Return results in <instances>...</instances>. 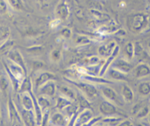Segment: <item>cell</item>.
Instances as JSON below:
<instances>
[{"label": "cell", "mask_w": 150, "mask_h": 126, "mask_svg": "<svg viewBox=\"0 0 150 126\" xmlns=\"http://www.w3.org/2000/svg\"><path fill=\"white\" fill-rule=\"evenodd\" d=\"M148 24V18L144 14H136L130 17L128 21V27L134 32H140Z\"/></svg>", "instance_id": "6da1fadb"}, {"label": "cell", "mask_w": 150, "mask_h": 126, "mask_svg": "<svg viewBox=\"0 0 150 126\" xmlns=\"http://www.w3.org/2000/svg\"><path fill=\"white\" fill-rule=\"evenodd\" d=\"M67 81L70 82V83L73 84L74 85H76L78 88L81 89V91H83L88 97L91 98H94L98 95V90H97L96 88L92 84H86L83 83V82H77V81H73L69 80V79H66Z\"/></svg>", "instance_id": "7a4b0ae2"}, {"label": "cell", "mask_w": 150, "mask_h": 126, "mask_svg": "<svg viewBox=\"0 0 150 126\" xmlns=\"http://www.w3.org/2000/svg\"><path fill=\"white\" fill-rule=\"evenodd\" d=\"M7 57H8L9 59L11 62H13L15 64H18V66H20L26 74V63H25L24 59L23 58V56L21 54L20 51L18 49H11L8 53H7Z\"/></svg>", "instance_id": "3957f363"}, {"label": "cell", "mask_w": 150, "mask_h": 126, "mask_svg": "<svg viewBox=\"0 0 150 126\" xmlns=\"http://www.w3.org/2000/svg\"><path fill=\"white\" fill-rule=\"evenodd\" d=\"M114 68L123 73H127L132 70L133 66L127 60L120 59H117L116 60V62H114Z\"/></svg>", "instance_id": "277c9868"}, {"label": "cell", "mask_w": 150, "mask_h": 126, "mask_svg": "<svg viewBox=\"0 0 150 126\" xmlns=\"http://www.w3.org/2000/svg\"><path fill=\"white\" fill-rule=\"evenodd\" d=\"M119 52H120V47H119L118 45H116L115 48L113 50L112 53L111 54V55H109V57H108V59H107V61H105V64H104L103 65V67H101V70L99 73L100 76H102L105 74V72L108 70V67L112 64L113 61H114V60L115 59L116 57H117V55L119 54Z\"/></svg>", "instance_id": "5b68a950"}, {"label": "cell", "mask_w": 150, "mask_h": 126, "mask_svg": "<svg viewBox=\"0 0 150 126\" xmlns=\"http://www.w3.org/2000/svg\"><path fill=\"white\" fill-rule=\"evenodd\" d=\"M55 79L56 76L53 73H49V72H43L41 74H40L39 76L35 80V86L37 88L40 87L45 83L49 81L54 80Z\"/></svg>", "instance_id": "8992f818"}, {"label": "cell", "mask_w": 150, "mask_h": 126, "mask_svg": "<svg viewBox=\"0 0 150 126\" xmlns=\"http://www.w3.org/2000/svg\"><path fill=\"white\" fill-rule=\"evenodd\" d=\"M100 111L105 115H113L117 113V108L108 101H103L100 105Z\"/></svg>", "instance_id": "52a82bcc"}, {"label": "cell", "mask_w": 150, "mask_h": 126, "mask_svg": "<svg viewBox=\"0 0 150 126\" xmlns=\"http://www.w3.org/2000/svg\"><path fill=\"white\" fill-rule=\"evenodd\" d=\"M150 73V69L148 64L142 62L138 64L134 69V75L136 78H143L148 76Z\"/></svg>", "instance_id": "ba28073f"}, {"label": "cell", "mask_w": 150, "mask_h": 126, "mask_svg": "<svg viewBox=\"0 0 150 126\" xmlns=\"http://www.w3.org/2000/svg\"><path fill=\"white\" fill-rule=\"evenodd\" d=\"M40 87V92L42 95L52 96V95H54V93H55V84H54L51 81H49L45 83L44 84H42Z\"/></svg>", "instance_id": "9c48e42d"}, {"label": "cell", "mask_w": 150, "mask_h": 126, "mask_svg": "<svg viewBox=\"0 0 150 126\" xmlns=\"http://www.w3.org/2000/svg\"><path fill=\"white\" fill-rule=\"evenodd\" d=\"M57 14L59 19L65 20L69 16V8L65 2L60 3L57 8Z\"/></svg>", "instance_id": "30bf717a"}, {"label": "cell", "mask_w": 150, "mask_h": 126, "mask_svg": "<svg viewBox=\"0 0 150 126\" xmlns=\"http://www.w3.org/2000/svg\"><path fill=\"white\" fill-rule=\"evenodd\" d=\"M116 42H111L106 45H101L98 49V53L101 56H109L112 53L113 50L115 48Z\"/></svg>", "instance_id": "8fae6325"}, {"label": "cell", "mask_w": 150, "mask_h": 126, "mask_svg": "<svg viewBox=\"0 0 150 126\" xmlns=\"http://www.w3.org/2000/svg\"><path fill=\"white\" fill-rule=\"evenodd\" d=\"M22 117L26 126H35V121L34 120L33 114L30 110H23L22 112Z\"/></svg>", "instance_id": "7c38bea8"}, {"label": "cell", "mask_w": 150, "mask_h": 126, "mask_svg": "<svg viewBox=\"0 0 150 126\" xmlns=\"http://www.w3.org/2000/svg\"><path fill=\"white\" fill-rule=\"evenodd\" d=\"M92 116V113L89 110H86V111H83L81 114L80 115V117L79 118L76 119V120L75 122V124L76 126H80L81 125H83L84 123H86V122L89 121L91 119Z\"/></svg>", "instance_id": "4fadbf2b"}, {"label": "cell", "mask_w": 150, "mask_h": 126, "mask_svg": "<svg viewBox=\"0 0 150 126\" xmlns=\"http://www.w3.org/2000/svg\"><path fill=\"white\" fill-rule=\"evenodd\" d=\"M102 92L103 93V95L108 99L111 100V101H116V102H118V96H117V93H116V92L113 89L108 87V86H103L102 88Z\"/></svg>", "instance_id": "5bb4252c"}, {"label": "cell", "mask_w": 150, "mask_h": 126, "mask_svg": "<svg viewBox=\"0 0 150 126\" xmlns=\"http://www.w3.org/2000/svg\"><path fill=\"white\" fill-rule=\"evenodd\" d=\"M110 76L112 79H117V80H122V81H128L127 76H125V73H123L116 69L113 68L110 70L109 73Z\"/></svg>", "instance_id": "9a60e30c"}, {"label": "cell", "mask_w": 150, "mask_h": 126, "mask_svg": "<svg viewBox=\"0 0 150 126\" xmlns=\"http://www.w3.org/2000/svg\"><path fill=\"white\" fill-rule=\"evenodd\" d=\"M122 95L125 100L127 102H131L133 100V96H134L132 89L127 85H124L122 86Z\"/></svg>", "instance_id": "2e32d148"}, {"label": "cell", "mask_w": 150, "mask_h": 126, "mask_svg": "<svg viewBox=\"0 0 150 126\" xmlns=\"http://www.w3.org/2000/svg\"><path fill=\"white\" fill-rule=\"evenodd\" d=\"M10 35V29L7 26L0 25V42L6 41Z\"/></svg>", "instance_id": "e0dca14e"}, {"label": "cell", "mask_w": 150, "mask_h": 126, "mask_svg": "<svg viewBox=\"0 0 150 126\" xmlns=\"http://www.w3.org/2000/svg\"><path fill=\"white\" fill-rule=\"evenodd\" d=\"M134 55L138 57H142V58L145 59V56H147L146 54V51L144 49L143 46L141 45L140 42H136L134 45Z\"/></svg>", "instance_id": "ac0fdd59"}, {"label": "cell", "mask_w": 150, "mask_h": 126, "mask_svg": "<svg viewBox=\"0 0 150 126\" xmlns=\"http://www.w3.org/2000/svg\"><path fill=\"white\" fill-rule=\"evenodd\" d=\"M83 78L88 81H90L92 82H96V83H102V84H112L113 81L106 80L105 79H103L101 77H96V76H91V75H84Z\"/></svg>", "instance_id": "d6986e66"}, {"label": "cell", "mask_w": 150, "mask_h": 126, "mask_svg": "<svg viewBox=\"0 0 150 126\" xmlns=\"http://www.w3.org/2000/svg\"><path fill=\"white\" fill-rule=\"evenodd\" d=\"M14 43L15 42L13 40H8L5 41L4 42V44H2L0 46V54L8 53L13 48Z\"/></svg>", "instance_id": "ffe728a7"}, {"label": "cell", "mask_w": 150, "mask_h": 126, "mask_svg": "<svg viewBox=\"0 0 150 126\" xmlns=\"http://www.w3.org/2000/svg\"><path fill=\"white\" fill-rule=\"evenodd\" d=\"M51 122L57 126H62L64 124V118L62 114L57 113L51 117Z\"/></svg>", "instance_id": "44dd1931"}, {"label": "cell", "mask_w": 150, "mask_h": 126, "mask_svg": "<svg viewBox=\"0 0 150 126\" xmlns=\"http://www.w3.org/2000/svg\"><path fill=\"white\" fill-rule=\"evenodd\" d=\"M139 92H140L142 95H149L150 92V86L149 82H143L139 84Z\"/></svg>", "instance_id": "7402d4cb"}, {"label": "cell", "mask_w": 150, "mask_h": 126, "mask_svg": "<svg viewBox=\"0 0 150 126\" xmlns=\"http://www.w3.org/2000/svg\"><path fill=\"white\" fill-rule=\"evenodd\" d=\"M22 103H23V105H24L25 108L27 110H31L34 107L33 101H32L30 97L27 96V95H24L23 97Z\"/></svg>", "instance_id": "603a6c76"}, {"label": "cell", "mask_w": 150, "mask_h": 126, "mask_svg": "<svg viewBox=\"0 0 150 126\" xmlns=\"http://www.w3.org/2000/svg\"><path fill=\"white\" fill-rule=\"evenodd\" d=\"M125 51L126 55L129 59L133 58L134 57V44L131 42H129L126 45Z\"/></svg>", "instance_id": "cb8c5ba5"}, {"label": "cell", "mask_w": 150, "mask_h": 126, "mask_svg": "<svg viewBox=\"0 0 150 126\" xmlns=\"http://www.w3.org/2000/svg\"><path fill=\"white\" fill-rule=\"evenodd\" d=\"M59 91L62 92V93H63L64 95H67V96L69 97L70 98H72V99H74L75 98L74 92H73L71 89H70L69 87H67V86H60L59 87Z\"/></svg>", "instance_id": "d4e9b609"}, {"label": "cell", "mask_w": 150, "mask_h": 126, "mask_svg": "<svg viewBox=\"0 0 150 126\" xmlns=\"http://www.w3.org/2000/svg\"><path fill=\"white\" fill-rule=\"evenodd\" d=\"M32 89V82H31L30 78L26 77L23 80V83L21 87V92H25V91H30Z\"/></svg>", "instance_id": "484cf974"}, {"label": "cell", "mask_w": 150, "mask_h": 126, "mask_svg": "<svg viewBox=\"0 0 150 126\" xmlns=\"http://www.w3.org/2000/svg\"><path fill=\"white\" fill-rule=\"evenodd\" d=\"M70 104H71V103H70L68 100L65 99V98H64L59 97V98H58V99H57V107L58 108H59V109H63V108H64L65 107H67V105H70Z\"/></svg>", "instance_id": "4316f807"}, {"label": "cell", "mask_w": 150, "mask_h": 126, "mask_svg": "<svg viewBox=\"0 0 150 126\" xmlns=\"http://www.w3.org/2000/svg\"><path fill=\"white\" fill-rule=\"evenodd\" d=\"M91 42V40L88 37L84 36V35H79L75 40V42L79 45H84V44H88Z\"/></svg>", "instance_id": "83f0119b"}, {"label": "cell", "mask_w": 150, "mask_h": 126, "mask_svg": "<svg viewBox=\"0 0 150 126\" xmlns=\"http://www.w3.org/2000/svg\"><path fill=\"white\" fill-rule=\"evenodd\" d=\"M77 98L78 100H79L81 106L85 108H91V104L89 103V102L86 99L85 97H83V95H78Z\"/></svg>", "instance_id": "f1b7e54d"}, {"label": "cell", "mask_w": 150, "mask_h": 126, "mask_svg": "<svg viewBox=\"0 0 150 126\" xmlns=\"http://www.w3.org/2000/svg\"><path fill=\"white\" fill-rule=\"evenodd\" d=\"M8 2L13 8L16 10H23V3L22 0H8Z\"/></svg>", "instance_id": "f546056e"}, {"label": "cell", "mask_w": 150, "mask_h": 126, "mask_svg": "<svg viewBox=\"0 0 150 126\" xmlns=\"http://www.w3.org/2000/svg\"><path fill=\"white\" fill-rule=\"evenodd\" d=\"M122 118H114V117H110V118H105L103 120V122L106 124L110 125L112 126H117L120 122L122 121Z\"/></svg>", "instance_id": "4dcf8cb0"}, {"label": "cell", "mask_w": 150, "mask_h": 126, "mask_svg": "<svg viewBox=\"0 0 150 126\" xmlns=\"http://www.w3.org/2000/svg\"><path fill=\"white\" fill-rule=\"evenodd\" d=\"M8 86H9V83L7 79L4 77L0 78V89H1V92L5 93V92L7 91Z\"/></svg>", "instance_id": "1f68e13d"}, {"label": "cell", "mask_w": 150, "mask_h": 126, "mask_svg": "<svg viewBox=\"0 0 150 126\" xmlns=\"http://www.w3.org/2000/svg\"><path fill=\"white\" fill-rule=\"evenodd\" d=\"M42 50H43V48L41 45H35V46H31L26 48V51H29L32 54H40Z\"/></svg>", "instance_id": "d6a6232c"}, {"label": "cell", "mask_w": 150, "mask_h": 126, "mask_svg": "<svg viewBox=\"0 0 150 126\" xmlns=\"http://www.w3.org/2000/svg\"><path fill=\"white\" fill-rule=\"evenodd\" d=\"M51 57L53 61L54 62L59 61L62 58L61 51H60L59 50H57V49L54 50V51H52V52H51Z\"/></svg>", "instance_id": "836d02e7"}, {"label": "cell", "mask_w": 150, "mask_h": 126, "mask_svg": "<svg viewBox=\"0 0 150 126\" xmlns=\"http://www.w3.org/2000/svg\"><path fill=\"white\" fill-rule=\"evenodd\" d=\"M148 112H149V108L147 106L145 107H141L140 109L137 111V117H144L145 116L147 115Z\"/></svg>", "instance_id": "e575fe53"}, {"label": "cell", "mask_w": 150, "mask_h": 126, "mask_svg": "<svg viewBox=\"0 0 150 126\" xmlns=\"http://www.w3.org/2000/svg\"><path fill=\"white\" fill-rule=\"evenodd\" d=\"M59 33L64 38H70L72 36V31L69 28H63Z\"/></svg>", "instance_id": "d590c367"}, {"label": "cell", "mask_w": 150, "mask_h": 126, "mask_svg": "<svg viewBox=\"0 0 150 126\" xmlns=\"http://www.w3.org/2000/svg\"><path fill=\"white\" fill-rule=\"evenodd\" d=\"M38 104H39V105H40L41 107H42V108H46V107L49 106L50 105V103L48 102V100H47L46 98H44V97H40V98H39V99H38Z\"/></svg>", "instance_id": "8d00e7d4"}, {"label": "cell", "mask_w": 150, "mask_h": 126, "mask_svg": "<svg viewBox=\"0 0 150 126\" xmlns=\"http://www.w3.org/2000/svg\"><path fill=\"white\" fill-rule=\"evenodd\" d=\"M7 11V4L4 0H0V14H4Z\"/></svg>", "instance_id": "74e56055"}, {"label": "cell", "mask_w": 150, "mask_h": 126, "mask_svg": "<svg viewBox=\"0 0 150 126\" xmlns=\"http://www.w3.org/2000/svg\"><path fill=\"white\" fill-rule=\"evenodd\" d=\"M100 120H101V117H95V118H93V119H91V120H89V121L86 122V123H84V124L83 125V126H91L93 124H95L96 122L99 121Z\"/></svg>", "instance_id": "f35d334b"}, {"label": "cell", "mask_w": 150, "mask_h": 126, "mask_svg": "<svg viewBox=\"0 0 150 126\" xmlns=\"http://www.w3.org/2000/svg\"><path fill=\"white\" fill-rule=\"evenodd\" d=\"M100 59L98 57H90V58L88 59L87 63H89V64H92V65H94V64H97L98 62H99Z\"/></svg>", "instance_id": "ab89813d"}, {"label": "cell", "mask_w": 150, "mask_h": 126, "mask_svg": "<svg viewBox=\"0 0 150 126\" xmlns=\"http://www.w3.org/2000/svg\"><path fill=\"white\" fill-rule=\"evenodd\" d=\"M117 126H133L131 122L129 120H125V121H121V122L119 123Z\"/></svg>", "instance_id": "60d3db41"}, {"label": "cell", "mask_w": 150, "mask_h": 126, "mask_svg": "<svg viewBox=\"0 0 150 126\" xmlns=\"http://www.w3.org/2000/svg\"><path fill=\"white\" fill-rule=\"evenodd\" d=\"M42 66H43V63L41 62H35V63H34V69H35V70H38V69L40 68V67H42Z\"/></svg>", "instance_id": "b9f144b4"}, {"label": "cell", "mask_w": 150, "mask_h": 126, "mask_svg": "<svg viewBox=\"0 0 150 126\" xmlns=\"http://www.w3.org/2000/svg\"><path fill=\"white\" fill-rule=\"evenodd\" d=\"M76 117V116H75V117H73V118L71 119V120L70 121V122H69L68 125L67 126H74L75 125V121H76V120H75V118Z\"/></svg>", "instance_id": "7bdbcfd3"}, {"label": "cell", "mask_w": 150, "mask_h": 126, "mask_svg": "<svg viewBox=\"0 0 150 126\" xmlns=\"http://www.w3.org/2000/svg\"><path fill=\"white\" fill-rule=\"evenodd\" d=\"M136 126H146L145 125H143V124H137L136 125Z\"/></svg>", "instance_id": "ee69618b"}]
</instances>
